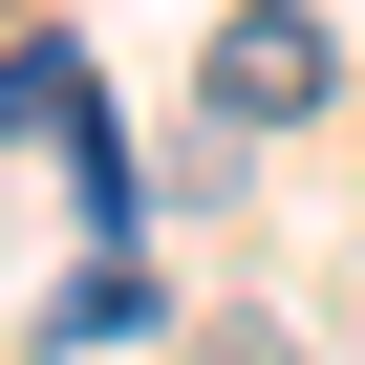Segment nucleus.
Returning <instances> with one entry per match:
<instances>
[{
    "label": "nucleus",
    "instance_id": "obj_1",
    "mask_svg": "<svg viewBox=\"0 0 365 365\" xmlns=\"http://www.w3.org/2000/svg\"><path fill=\"white\" fill-rule=\"evenodd\" d=\"M365 65L322 43V0H237L215 22V129H301V108H344Z\"/></svg>",
    "mask_w": 365,
    "mask_h": 365
},
{
    "label": "nucleus",
    "instance_id": "obj_2",
    "mask_svg": "<svg viewBox=\"0 0 365 365\" xmlns=\"http://www.w3.org/2000/svg\"><path fill=\"white\" fill-rule=\"evenodd\" d=\"M0 150H86V65H65V43L0 65ZM86 172H108V150H86Z\"/></svg>",
    "mask_w": 365,
    "mask_h": 365
},
{
    "label": "nucleus",
    "instance_id": "obj_3",
    "mask_svg": "<svg viewBox=\"0 0 365 365\" xmlns=\"http://www.w3.org/2000/svg\"><path fill=\"white\" fill-rule=\"evenodd\" d=\"M43 344H65V365H108V344H150V279H129V258H86V279L43 301Z\"/></svg>",
    "mask_w": 365,
    "mask_h": 365
},
{
    "label": "nucleus",
    "instance_id": "obj_4",
    "mask_svg": "<svg viewBox=\"0 0 365 365\" xmlns=\"http://www.w3.org/2000/svg\"><path fill=\"white\" fill-rule=\"evenodd\" d=\"M344 108H365V86H344Z\"/></svg>",
    "mask_w": 365,
    "mask_h": 365
}]
</instances>
